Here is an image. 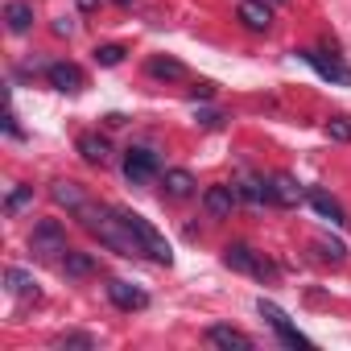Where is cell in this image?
I'll use <instances>...</instances> for the list:
<instances>
[{
    "instance_id": "52a82bcc",
    "label": "cell",
    "mask_w": 351,
    "mask_h": 351,
    "mask_svg": "<svg viewBox=\"0 0 351 351\" xmlns=\"http://www.w3.org/2000/svg\"><path fill=\"white\" fill-rule=\"evenodd\" d=\"M46 79H50V87L62 91V95H79V91L87 87V79H83V71H79L75 62H54V66H46Z\"/></svg>"
},
{
    "instance_id": "484cf974",
    "label": "cell",
    "mask_w": 351,
    "mask_h": 351,
    "mask_svg": "<svg viewBox=\"0 0 351 351\" xmlns=\"http://www.w3.org/2000/svg\"><path fill=\"white\" fill-rule=\"evenodd\" d=\"M54 347H83V351H91V347H95V339H91V335H79V330H71V335H58V339H54Z\"/></svg>"
},
{
    "instance_id": "9a60e30c",
    "label": "cell",
    "mask_w": 351,
    "mask_h": 351,
    "mask_svg": "<svg viewBox=\"0 0 351 351\" xmlns=\"http://www.w3.org/2000/svg\"><path fill=\"white\" fill-rule=\"evenodd\" d=\"M79 153H83V161H91V165H108V161H112V145H108V136H99V132H83V136H79Z\"/></svg>"
},
{
    "instance_id": "cb8c5ba5",
    "label": "cell",
    "mask_w": 351,
    "mask_h": 351,
    "mask_svg": "<svg viewBox=\"0 0 351 351\" xmlns=\"http://www.w3.org/2000/svg\"><path fill=\"white\" fill-rule=\"evenodd\" d=\"M95 62L99 66H120L124 62V46H95Z\"/></svg>"
},
{
    "instance_id": "d4e9b609",
    "label": "cell",
    "mask_w": 351,
    "mask_h": 351,
    "mask_svg": "<svg viewBox=\"0 0 351 351\" xmlns=\"http://www.w3.org/2000/svg\"><path fill=\"white\" fill-rule=\"evenodd\" d=\"M314 248H318V256H322V261H335V265L343 261V244H339V240H326V236H318V240H314Z\"/></svg>"
},
{
    "instance_id": "2e32d148",
    "label": "cell",
    "mask_w": 351,
    "mask_h": 351,
    "mask_svg": "<svg viewBox=\"0 0 351 351\" xmlns=\"http://www.w3.org/2000/svg\"><path fill=\"white\" fill-rule=\"evenodd\" d=\"M5 21H9V34H29L34 5H25V0H9V5H5Z\"/></svg>"
},
{
    "instance_id": "8992f818",
    "label": "cell",
    "mask_w": 351,
    "mask_h": 351,
    "mask_svg": "<svg viewBox=\"0 0 351 351\" xmlns=\"http://www.w3.org/2000/svg\"><path fill=\"white\" fill-rule=\"evenodd\" d=\"M157 153L153 149H128L124 153V178L132 182V186H145V182H153L157 178Z\"/></svg>"
},
{
    "instance_id": "5bb4252c",
    "label": "cell",
    "mask_w": 351,
    "mask_h": 351,
    "mask_svg": "<svg viewBox=\"0 0 351 351\" xmlns=\"http://www.w3.org/2000/svg\"><path fill=\"white\" fill-rule=\"evenodd\" d=\"M269 182H273V203H281V207H298L306 199V191L298 186L293 173H273Z\"/></svg>"
},
{
    "instance_id": "30bf717a",
    "label": "cell",
    "mask_w": 351,
    "mask_h": 351,
    "mask_svg": "<svg viewBox=\"0 0 351 351\" xmlns=\"http://www.w3.org/2000/svg\"><path fill=\"white\" fill-rule=\"evenodd\" d=\"M236 17H240L244 29H252V34H269V25H273V9L265 5V0H244Z\"/></svg>"
},
{
    "instance_id": "603a6c76",
    "label": "cell",
    "mask_w": 351,
    "mask_h": 351,
    "mask_svg": "<svg viewBox=\"0 0 351 351\" xmlns=\"http://www.w3.org/2000/svg\"><path fill=\"white\" fill-rule=\"evenodd\" d=\"M29 199H34V186H13V191H9V199H5V215H17Z\"/></svg>"
},
{
    "instance_id": "3957f363",
    "label": "cell",
    "mask_w": 351,
    "mask_h": 351,
    "mask_svg": "<svg viewBox=\"0 0 351 351\" xmlns=\"http://www.w3.org/2000/svg\"><path fill=\"white\" fill-rule=\"evenodd\" d=\"M29 252L42 256V261H62V256L71 252L62 223H58V219H42V223L34 228V236H29Z\"/></svg>"
},
{
    "instance_id": "1f68e13d",
    "label": "cell",
    "mask_w": 351,
    "mask_h": 351,
    "mask_svg": "<svg viewBox=\"0 0 351 351\" xmlns=\"http://www.w3.org/2000/svg\"><path fill=\"white\" fill-rule=\"evenodd\" d=\"M116 5H120V9H128V5H132V0H116Z\"/></svg>"
},
{
    "instance_id": "4316f807",
    "label": "cell",
    "mask_w": 351,
    "mask_h": 351,
    "mask_svg": "<svg viewBox=\"0 0 351 351\" xmlns=\"http://www.w3.org/2000/svg\"><path fill=\"white\" fill-rule=\"evenodd\" d=\"M326 136H330V141H351V120H347V116L326 120Z\"/></svg>"
},
{
    "instance_id": "4fadbf2b",
    "label": "cell",
    "mask_w": 351,
    "mask_h": 351,
    "mask_svg": "<svg viewBox=\"0 0 351 351\" xmlns=\"http://www.w3.org/2000/svg\"><path fill=\"white\" fill-rule=\"evenodd\" d=\"M207 343L211 347H223V351H252V339L236 326H211L207 330Z\"/></svg>"
},
{
    "instance_id": "7c38bea8",
    "label": "cell",
    "mask_w": 351,
    "mask_h": 351,
    "mask_svg": "<svg viewBox=\"0 0 351 351\" xmlns=\"http://www.w3.org/2000/svg\"><path fill=\"white\" fill-rule=\"evenodd\" d=\"M50 199H54L58 207H66V211H79V207H87V191H83L79 182H71V178H58V182L50 186Z\"/></svg>"
},
{
    "instance_id": "7402d4cb",
    "label": "cell",
    "mask_w": 351,
    "mask_h": 351,
    "mask_svg": "<svg viewBox=\"0 0 351 351\" xmlns=\"http://www.w3.org/2000/svg\"><path fill=\"white\" fill-rule=\"evenodd\" d=\"M62 273H66V277H91V273H95V261H91L87 252H66V256H62Z\"/></svg>"
},
{
    "instance_id": "ba28073f",
    "label": "cell",
    "mask_w": 351,
    "mask_h": 351,
    "mask_svg": "<svg viewBox=\"0 0 351 351\" xmlns=\"http://www.w3.org/2000/svg\"><path fill=\"white\" fill-rule=\"evenodd\" d=\"M302 58H306L322 79H330V83H339V87H351V66H343L339 58H326L322 50H302Z\"/></svg>"
},
{
    "instance_id": "6da1fadb",
    "label": "cell",
    "mask_w": 351,
    "mask_h": 351,
    "mask_svg": "<svg viewBox=\"0 0 351 351\" xmlns=\"http://www.w3.org/2000/svg\"><path fill=\"white\" fill-rule=\"evenodd\" d=\"M79 219H83V228L91 232V236H99V244H108L116 256H145L141 252V244H136V236H132V228L124 223V215L120 211H108V207H79L75 211Z\"/></svg>"
},
{
    "instance_id": "9c48e42d",
    "label": "cell",
    "mask_w": 351,
    "mask_h": 351,
    "mask_svg": "<svg viewBox=\"0 0 351 351\" xmlns=\"http://www.w3.org/2000/svg\"><path fill=\"white\" fill-rule=\"evenodd\" d=\"M236 199H240V191H236V186H207L203 207H207V215H211V219H228V215H232V207H236Z\"/></svg>"
},
{
    "instance_id": "277c9868",
    "label": "cell",
    "mask_w": 351,
    "mask_h": 351,
    "mask_svg": "<svg viewBox=\"0 0 351 351\" xmlns=\"http://www.w3.org/2000/svg\"><path fill=\"white\" fill-rule=\"evenodd\" d=\"M256 310H261V318L277 330V339H281L285 347H314V343H310V339H306L293 322H289V314H285L277 302H265V298H261V302H256Z\"/></svg>"
},
{
    "instance_id": "83f0119b",
    "label": "cell",
    "mask_w": 351,
    "mask_h": 351,
    "mask_svg": "<svg viewBox=\"0 0 351 351\" xmlns=\"http://www.w3.org/2000/svg\"><path fill=\"white\" fill-rule=\"evenodd\" d=\"M211 95H215L211 83H195V87H191V99H211Z\"/></svg>"
},
{
    "instance_id": "f1b7e54d",
    "label": "cell",
    "mask_w": 351,
    "mask_h": 351,
    "mask_svg": "<svg viewBox=\"0 0 351 351\" xmlns=\"http://www.w3.org/2000/svg\"><path fill=\"white\" fill-rule=\"evenodd\" d=\"M199 124H207V128H219V124H223V116H219V112H199Z\"/></svg>"
},
{
    "instance_id": "7a4b0ae2",
    "label": "cell",
    "mask_w": 351,
    "mask_h": 351,
    "mask_svg": "<svg viewBox=\"0 0 351 351\" xmlns=\"http://www.w3.org/2000/svg\"><path fill=\"white\" fill-rule=\"evenodd\" d=\"M120 215H124V223L132 228V236H136V244H141V252H145L149 261H157V265H169V261H173V252H169L165 236H161L145 215H136V211H120Z\"/></svg>"
},
{
    "instance_id": "8fae6325",
    "label": "cell",
    "mask_w": 351,
    "mask_h": 351,
    "mask_svg": "<svg viewBox=\"0 0 351 351\" xmlns=\"http://www.w3.org/2000/svg\"><path fill=\"white\" fill-rule=\"evenodd\" d=\"M108 298L120 306V310H145L149 306V293L128 285V281H108Z\"/></svg>"
},
{
    "instance_id": "5b68a950",
    "label": "cell",
    "mask_w": 351,
    "mask_h": 351,
    "mask_svg": "<svg viewBox=\"0 0 351 351\" xmlns=\"http://www.w3.org/2000/svg\"><path fill=\"white\" fill-rule=\"evenodd\" d=\"M223 265L236 269V273H248V277H273V265L261 252H252L248 244H228L223 248Z\"/></svg>"
},
{
    "instance_id": "e0dca14e",
    "label": "cell",
    "mask_w": 351,
    "mask_h": 351,
    "mask_svg": "<svg viewBox=\"0 0 351 351\" xmlns=\"http://www.w3.org/2000/svg\"><path fill=\"white\" fill-rule=\"evenodd\" d=\"M306 203H310V207H314V211H318L326 223H335V228L343 223V207H339V203H335L326 191H306Z\"/></svg>"
},
{
    "instance_id": "44dd1931",
    "label": "cell",
    "mask_w": 351,
    "mask_h": 351,
    "mask_svg": "<svg viewBox=\"0 0 351 351\" xmlns=\"http://www.w3.org/2000/svg\"><path fill=\"white\" fill-rule=\"evenodd\" d=\"M236 191H240V199H248V203H273V182H265V178H244Z\"/></svg>"
},
{
    "instance_id": "ffe728a7",
    "label": "cell",
    "mask_w": 351,
    "mask_h": 351,
    "mask_svg": "<svg viewBox=\"0 0 351 351\" xmlns=\"http://www.w3.org/2000/svg\"><path fill=\"white\" fill-rule=\"evenodd\" d=\"M165 195L169 199H186V195H195V178L186 169H169L165 173Z\"/></svg>"
},
{
    "instance_id": "f546056e",
    "label": "cell",
    "mask_w": 351,
    "mask_h": 351,
    "mask_svg": "<svg viewBox=\"0 0 351 351\" xmlns=\"http://www.w3.org/2000/svg\"><path fill=\"white\" fill-rule=\"evenodd\" d=\"M54 34H58V38H71V34H75V25H71L66 17H58V21H54Z\"/></svg>"
},
{
    "instance_id": "d6a6232c",
    "label": "cell",
    "mask_w": 351,
    "mask_h": 351,
    "mask_svg": "<svg viewBox=\"0 0 351 351\" xmlns=\"http://www.w3.org/2000/svg\"><path fill=\"white\" fill-rule=\"evenodd\" d=\"M277 5H285V0H277Z\"/></svg>"
},
{
    "instance_id": "ac0fdd59",
    "label": "cell",
    "mask_w": 351,
    "mask_h": 351,
    "mask_svg": "<svg viewBox=\"0 0 351 351\" xmlns=\"http://www.w3.org/2000/svg\"><path fill=\"white\" fill-rule=\"evenodd\" d=\"M5 285H9V293L13 298H38V281H34V273H25V269H5Z\"/></svg>"
},
{
    "instance_id": "4dcf8cb0",
    "label": "cell",
    "mask_w": 351,
    "mask_h": 351,
    "mask_svg": "<svg viewBox=\"0 0 351 351\" xmlns=\"http://www.w3.org/2000/svg\"><path fill=\"white\" fill-rule=\"evenodd\" d=\"M75 5H79L83 13H95V9H99V0H75Z\"/></svg>"
},
{
    "instance_id": "d6986e66",
    "label": "cell",
    "mask_w": 351,
    "mask_h": 351,
    "mask_svg": "<svg viewBox=\"0 0 351 351\" xmlns=\"http://www.w3.org/2000/svg\"><path fill=\"white\" fill-rule=\"evenodd\" d=\"M145 71H149L153 79H182V75H186V66H182L178 58H169V54H153V58L145 62Z\"/></svg>"
}]
</instances>
